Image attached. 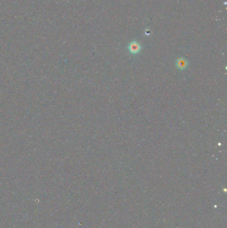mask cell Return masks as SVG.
Masks as SVG:
<instances>
[{
	"instance_id": "1",
	"label": "cell",
	"mask_w": 227,
	"mask_h": 228,
	"mask_svg": "<svg viewBox=\"0 0 227 228\" xmlns=\"http://www.w3.org/2000/svg\"><path fill=\"white\" fill-rule=\"evenodd\" d=\"M141 46L137 41H133L130 42L128 45V50L133 54L138 53L141 51Z\"/></svg>"
},
{
	"instance_id": "2",
	"label": "cell",
	"mask_w": 227,
	"mask_h": 228,
	"mask_svg": "<svg viewBox=\"0 0 227 228\" xmlns=\"http://www.w3.org/2000/svg\"><path fill=\"white\" fill-rule=\"evenodd\" d=\"M187 61L185 59L183 58L178 59L177 61H176V65L178 68H179L181 70H184V68H186L187 66Z\"/></svg>"
}]
</instances>
